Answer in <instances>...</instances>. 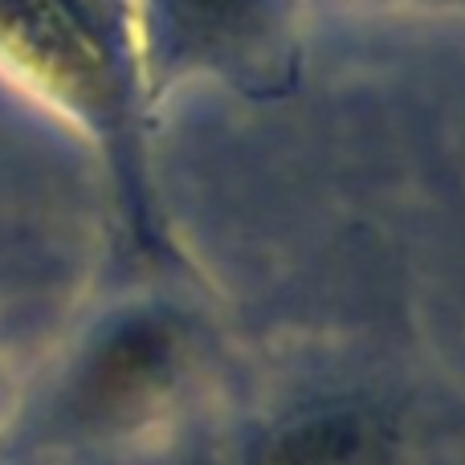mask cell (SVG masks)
<instances>
[{
    "label": "cell",
    "instance_id": "cell-1",
    "mask_svg": "<svg viewBox=\"0 0 465 465\" xmlns=\"http://www.w3.org/2000/svg\"><path fill=\"white\" fill-rule=\"evenodd\" d=\"M143 106L221 82L245 98H282L302 70V0H131Z\"/></svg>",
    "mask_w": 465,
    "mask_h": 465
},
{
    "label": "cell",
    "instance_id": "cell-2",
    "mask_svg": "<svg viewBox=\"0 0 465 465\" xmlns=\"http://www.w3.org/2000/svg\"><path fill=\"white\" fill-rule=\"evenodd\" d=\"M201 331L163 298H135L94 322L57 384L54 420L74 441H123L160 425L193 388Z\"/></svg>",
    "mask_w": 465,
    "mask_h": 465
},
{
    "label": "cell",
    "instance_id": "cell-3",
    "mask_svg": "<svg viewBox=\"0 0 465 465\" xmlns=\"http://www.w3.org/2000/svg\"><path fill=\"white\" fill-rule=\"evenodd\" d=\"M412 433L376 396H314L249 437L241 465H409Z\"/></svg>",
    "mask_w": 465,
    "mask_h": 465
},
{
    "label": "cell",
    "instance_id": "cell-4",
    "mask_svg": "<svg viewBox=\"0 0 465 465\" xmlns=\"http://www.w3.org/2000/svg\"><path fill=\"white\" fill-rule=\"evenodd\" d=\"M404 5H445V8H465V0H404Z\"/></svg>",
    "mask_w": 465,
    "mask_h": 465
}]
</instances>
